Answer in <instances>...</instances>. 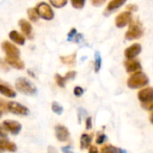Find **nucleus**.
Wrapping results in <instances>:
<instances>
[{"label":"nucleus","mask_w":153,"mask_h":153,"mask_svg":"<svg viewBox=\"0 0 153 153\" xmlns=\"http://www.w3.org/2000/svg\"><path fill=\"white\" fill-rule=\"evenodd\" d=\"M149 82V79L148 76L144 72L140 70L131 75V76L127 80V86L131 89H138L146 87Z\"/></svg>","instance_id":"f257e3e1"},{"label":"nucleus","mask_w":153,"mask_h":153,"mask_svg":"<svg viewBox=\"0 0 153 153\" xmlns=\"http://www.w3.org/2000/svg\"><path fill=\"white\" fill-rule=\"evenodd\" d=\"M16 88L20 93L27 95V96H33L37 93L36 87L25 78H19L16 79Z\"/></svg>","instance_id":"f03ea898"},{"label":"nucleus","mask_w":153,"mask_h":153,"mask_svg":"<svg viewBox=\"0 0 153 153\" xmlns=\"http://www.w3.org/2000/svg\"><path fill=\"white\" fill-rule=\"evenodd\" d=\"M142 35H143V29L140 24L131 21L127 32L125 33V39L128 41H132L140 38Z\"/></svg>","instance_id":"7ed1b4c3"},{"label":"nucleus","mask_w":153,"mask_h":153,"mask_svg":"<svg viewBox=\"0 0 153 153\" xmlns=\"http://www.w3.org/2000/svg\"><path fill=\"white\" fill-rule=\"evenodd\" d=\"M36 10L39 15V16L46 21H51L54 18V12L51 8V7L45 3V2H41L36 6Z\"/></svg>","instance_id":"20e7f679"},{"label":"nucleus","mask_w":153,"mask_h":153,"mask_svg":"<svg viewBox=\"0 0 153 153\" xmlns=\"http://www.w3.org/2000/svg\"><path fill=\"white\" fill-rule=\"evenodd\" d=\"M7 111H9L10 113H12L14 114L23 115V116L28 115L29 113H30L29 109L26 106L23 105L20 103L15 102V101L8 102V104H7Z\"/></svg>","instance_id":"39448f33"},{"label":"nucleus","mask_w":153,"mask_h":153,"mask_svg":"<svg viewBox=\"0 0 153 153\" xmlns=\"http://www.w3.org/2000/svg\"><path fill=\"white\" fill-rule=\"evenodd\" d=\"M1 48L3 50V51L6 53V57H20V51L19 49L13 44L12 42H8V41H5L2 42L1 44Z\"/></svg>","instance_id":"423d86ee"},{"label":"nucleus","mask_w":153,"mask_h":153,"mask_svg":"<svg viewBox=\"0 0 153 153\" xmlns=\"http://www.w3.org/2000/svg\"><path fill=\"white\" fill-rule=\"evenodd\" d=\"M131 23V12L128 10L119 14L115 17V25L118 28H123L126 25H130Z\"/></svg>","instance_id":"0eeeda50"},{"label":"nucleus","mask_w":153,"mask_h":153,"mask_svg":"<svg viewBox=\"0 0 153 153\" xmlns=\"http://www.w3.org/2000/svg\"><path fill=\"white\" fill-rule=\"evenodd\" d=\"M138 99L140 100V104L153 102V88L148 87L140 90L138 93Z\"/></svg>","instance_id":"6e6552de"},{"label":"nucleus","mask_w":153,"mask_h":153,"mask_svg":"<svg viewBox=\"0 0 153 153\" xmlns=\"http://www.w3.org/2000/svg\"><path fill=\"white\" fill-rule=\"evenodd\" d=\"M2 125L5 130H7V131L11 132L14 135H17L22 130V124L13 120H6L3 122Z\"/></svg>","instance_id":"1a4fd4ad"},{"label":"nucleus","mask_w":153,"mask_h":153,"mask_svg":"<svg viewBox=\"0 0 153 153\" xmlns=\"http://www.w3.org/2000/svg\"><path fill=\"white\" fill-rule=\"evenodd\" d=\"M141 52V45L140 43H133L124 51V56L126 59H136V57Z\"/></svg>","instance_id":"9d476101"},{"label":"nucleus","mask_w":153,"mask_h":153,"mask_svg":"<svg viewBox=\"0 0 153 153\" xmlns=\"http://www.w3.org/2000/svg\"><path fill=\"white\" fill-rule=\"evenodd\" d=\"M124 67H125L126 71L129 74H133L137 71L141 70V68H142L140 60H138L137 59H126L124 61Z\"/></svg>","instance_id":"9b49d317"},{"label":"nucleus","mask_w":153,"mask_h":153,"mask_svg":"<svg viewBox=\"0 0 153 153\" xmlns=\"http://www.w3.org/2000/svg\"><path fill=\"white\" fill-rule=\"evenodd\" d=\"M55 135H56V138L59 141L65 142L69 139L70 133L67 127H65L64 125L58 124L55 126Z\"/></svg>","instance_id":"f8f14e48"},{"label":"nucleus","mask_w":153,"mask_h":153,"mask_svg":"<svg viewBox=\"0 0 153 153\" xmlns=\"http://www.w3.org/2000/svg\"><path fill=\"white\" fill-rule=\"evenodd\" d=\"M18 25L21 28L22 33H24V35L28 38V39H33V26L32 25L25 19H21L18 22Z\"/></svg>","instance_id":"ddd939ff"},{"label":"nucleus","mask_w":153,"mask_h":153,"mask_svg":"<svg viewBox=\"0 0 153 153\" xmlns=\"http://www.w3.org/2000/svg\"><path fill=\"white\" fill-rule=\"evenodd\" d=\"M127 0H111L109 2V4L107 5L105 11V15H108L111 14L113 12H114L115 10L119 9L120 7H122Z\"/></svg>","instance_id":"4468645a"},{"label":"nucleus","mask_w":153,"mask_h":153,"mask_svg":"<svg viewBox=\"0 0 153 153\" xmlns=\"http://www.w3.org/2000/svg\"><path fill=\"white\" fill-rule=\"evenodd\" d=\"M0 94L9 98H14L16 97V92L8 84L3 82L2 80H0Z\"/></svg>","instance_id":"2eb2a0df"},{"label":"nucleus","mask_w":153,"mask_h":153,"mask_svg":"<svg viewBox=\"0 0 153 153\" xmlns=\"http://www.w3.org/2000/svg\"><path fill=\"white\" fill-rule=\"evenodd\" d=\"M6 61L9 64V66L16 68V69H24L25 68V62L20 59V57H6Z\"/></svg>","instance_id":"dca6fc26"},{"label":"nucleus","mask_w":153,"mask_h":153,"mask_svg":"<svg viewBox=\"0 0 153 153\" xmlns=\"http://www.w3.org/2000/svg\"><path fill=\"white\" fill-rule=\"evenodd\" d=\"M17 149V146L8 140L0 139V150H6L9 152H16Z\"/></svg>","instance_id":"f3484780"},{"label":"nucleus","mask_w":153,"mask_h":153,"mask_svg":"<svg viewBox=\"0 0 153 153\" xmlns=\"http://www.w3.org/2000/svg\"><path fill=\"white\" fill-rule=\"evenodd\" d=\"M9 38L12 42L18 45H24L25 42V36L21 34L16 30H13L9 33Z\"/></svg>","instance_id":"a211bd4d"},{"label":"nucleus","mask_w":153,"mask_h":153,"mask_svg":"<svg viewBox=\"0 0 153 153\" xmlns=\"http://www.w3.org/2000/svg\"><path fill=\"white\" fill-rule=\"evenodd\" d=\"M76 53L74 52L72 54H69L68 56H61L60 57V61L63 64L68 65V66H74L76 64Z\"/></svg>","instance_id":"6ab92c4d"},{"label":"nucleus","mask_w":153,"mask_h":153,"mask_svg":"<svg viewBox=\"0 0 153 153\" xmlns=\"http://www.w3.org/2000/svg\"><path fill=\"white\" fill-rule=\"evenodd\" d=\"M92 141V136L87 133H83L81 135V139H80V147L81 149H87L90 146V143Z\"/></svg>","instance_id":"aec40b11"},{"label":"nucleus","mask_w":153,"mask_h":153,"mask_svg":"<svg viewBox=\"0 0 153 153\" xmlns=\"http://www.w3.org/2000/svg\"><path fill=\"white\" fill-rule=\"evenodd\" d=\"M27 15H28V18L30 19V21H32L33 23L34 22H37L38 19L40 18V16H39L38 13H37L36 8H33V7L29 8L27 10Z\"/></svg>","instance_id":"412c9836"},{"label":"nucleus","mask_w":153,"mask_h":153,"mask_svg":"<svg viewBox=\"0 0 153 153\" xmlns=\"http://www.w3.org/2000/svg\"><path fill=\"white\" fill-rule=\"evenodd\" d=\"M102 66V58L99 51L95 52V72L98 73Z\"/></svg>","instance_id":"4be33fe9"},{"label":"nucleus","mask_w":153,"mask_h":153,"mask_svg":"<svg viewBox=\"0 0 153 153\" xmlns=\"http://www.w3.org/2000/svg\"><path fill=\"white\" fill-rule=\"evenodd\" d=\"M49 1L55 8H62L68 4V0H49Z\"/></svg>","instance_id":"5701e85b"},{"label":"nucleus","mask_w":153,"mask_h":153,"mask_svg":"<svg viewBox=\"0 0 153 153\" xmlns=\"http://www.w3.org/2000/svg\"><path fill=\"white\" fill-rule=\"evenodd\" d=\"M87 0H70L71 6L75 9H82L85 7Z\"/></svg>","instance_id":"b1692460"},{"label":"nucleus","mask_w":153,"mask_h":153,"mask_svg":"<svg viewBox=\"0 0 153 153\" xmlns=\"http://www.w3.org/2000/svg\"><path fill=\"white\" fill-rule=\"evenodd\" d=\"M101 153H119V148L112 145H105L101 149Z\"/></svg>","instance_id":"393cba45"},{"label":"nucleus","mask_w":153,"mask_h":153,"mask_svg":"<svg viewBox=\"0 0 153 153\" xmlns=\"http://www.w3.org/2000/svg\"><path fill=\"white\" fill-rule=\"evenodd\" d=\"M55 81L57 83V85L59 87V88H65V85H66V82H67V79L65 76H62L61 75L59 74H56L55 75Z\"/></svg>","instance_id":"a878e982"},{"label":"nucleus","mask_w":153,"mask_h":153,"mask_svg":"<svg viewBox=\"0 0 153 153\" xmlns=\"http://www.w3.org/2000/svg\"><path fill=\"white\" fill-rule=\"evenodd\" d=\"M51 110L56 114H61L63 113V107L57 102H53L51 104Z\"/></svg>","instance_id":"bb28decb"},{"label":"nucleus","mask_w":153,"mask_h":153,"mask_svg":"<svg viewBox=\"0 0 153 153\" xmlns=\"http://www.w3.org/2000/svg\"><path fill=\"white\" fill-rule=\"evenodd\" d=\"M76 34H78V33H76V28H72L69 33H68V38H67V41L68 42H74Z\"/></svg>","instance_id":"cd10ccee"},{"label":"nucleus","mask_w":153,"mask_h":153,"mask_svg":"<svg viewBox=\"0 0 153 153\" xmlns=\"http://www.w3.org/2000/svg\"><path fill=\"white\" fill-rule=\"evenodd\" d=\"M0 68L6 72L9 71V64L6 61V59H0Z\"/></svg>","instance_id":"c85d7f7f"},{"label":"nucleus","mask_w":153,"mask_h":153,"mask_svg":"<svg viewBox=\"0 0 153 153\" xmlns=\"http://www.w3.org/2000/svg\"><path fill=\"white\" fill-rule=\"evenodd\" d=\"M83 94H84V89L81 87H79V86L75 87V88H74V95L76 97H80Z\"/></svg>","instance_id":"c756f323"},{"label":"nucleus","mask_w":153,"mask_h":153,"mask_svg":"<svg viewBox=\"0 0 153 153\" xmlns=\"http://www.w3.org/2000/svg\"><path fill=\"white\" fill-rule=\"evenodd\" d=\"M105 139H106L105 134H104L103 132H99L97 134V144H102L105 141Z\"/></svg>","instance_id":"7c9ffc66"},{"label":"nucleus","mask_w":153,"mask_h":153,"mask_svg":"<svg viewBox=\"0 0 153 153\" xmlns=\"http://www.w3.org/2000/svg\"><path fill=\"white\" fill-rule=\"evenodd\" d=\"M76 71H68V73H66V75L64 76H65L67 81H68L69 79H73L75 76H76Z\"/></svg>","instance_id":"2f4dec72"},{"label":"nucleus","mask_w":153,"mask_h":153,"mask_svg":"<svg viewBox=\"0 0 153 153\" xmlns=\"http://www.w3.org/2000/svg\"><path fill=\"white\" fill-rule=\"evenodd\" d=\"M141 107L144 108L145 110H148V111H153V102L141 104Z\"/></svg>","instance_id":"473e14b6"},{"label":"nucleus","mask_w":153,"mask_h":153,"mask_svg":"<svg viewBox=\"0 0 153 153\" xmlns=\"http://www.w3.org/2000/svg\"><path fill=\"white\" fill-rule=\"evenodd\" d=\"M87 115V111L84 108H79V123H81L82 117Z\"/></svg>","instance_id":"72a5a7b5"},{"label":"nucleus","mask_w":153,"mask_h":153,"mask_svg":"<svg viewBox=\"0 0 153 153\" xmlns=\"http://www.w3.org/2000/svg\"><path fill=\"white\" fill-rule=\"evenodd\" d=\"M7 104H8V102L5 101L2 98H0V109L7 111Z\"/></svg>","instance_id":"f704fd0d"},{"label":"nucleus","mask_w":153,"mask_h":153,"mask_svg":"<svg viewBox=\"0 0 153 153\" xmlns=\"http://www.w3.org/2000/svg\"><path fill=\"white\" fill-rule=\"evenodd\" d=\"M92 126H93L92 118L91 117H87V119H86V129L90 130V129H92Z\"/></svg>","instance_id":"c9c22d12"},{"label":"nucleus","mask_w":153,"mask_h":153,"mask_svg":"<svg viewBox=\"0 0 153 153\" xmlns=\"http://www.w3.org/2000/svg\"><path fill=\"white\" fill-rule=\"evenodd\" d=\"M105 2V0H91V3L95 7H100Z\"/></svg>","instance_id":"e433bc0d"},{"label":"nucleus","mask_w":153,"mask_h":153,"mask_svg":"<svg viewBox=\"0 0 153 153\" xmlns=\"http://www.w3.org/2000/svg\"><path fill=\"white\" fill-rule=\"evenodd\" d=\"M126 10H128V11H130V12H135V11H137L138 10V7L137 6H135V5H128L127 7H126Z\"/></svg>","instance_id":"4c0bfd02"},{"label":"nucleus","mask_w":153,"mask_h":153,"mask_svg":"<svg viewBox=\"0 0 153 153\" xmlns=\"http://www.w3.org/2000/svg\"><path fill=\"white\" fill-rule=\"evenodd\" d=\"M61 150L63 153H74L72 150H71V148L70 146H66V147H62L61 148Z\"/></svg>","instance_id":"58836bf2"},{"label":"nucleus","mask_w":153,"mask_h":153,"mask_svg":"<svg viewBox=\"0 0 153 153\" xmlns=\"http://www.w3.org/2000/svg\"><path fill=\"white\" fill-rule=\"evenodd\" d=\"M88 153H98V149L96 146H90L88 149Z\"/></svg>","instance_id":"ea45409f"},{"label":"nucleus","mask_w":153,"mask_h":153,"mask_svg":"<svg viewBox=\"0 0 153 153\" xmlns=\"http://www.w3.org/2000/svg\"><path fill=\"white\" fill-rule=\"evenodd\" d=\"M0 137H1V138H6L7 137V132L5 131L4 127H1V126H0Z\"/></svg>","instance_id":"a19ab883"},{"label":"nucleus","mask_w":153,"mask_h":153,"mask_svg":"<svg viewBox=\"0 0 153 153\" xmlns=\"http://www.w3.org/2000/svg\"><path fill=\"white\" fill-rule=\"evenodd\" d=\"M119 153H127V151L125 149H123L119 148Z\"/></svg>","instance_id":"79ce46f5"},{"label":"nucleus","mask_w":153,"mask_h":153,"mask_svg":"<svg viewBox=\"0 0 153 153\" xmlns=\"http://www.w3.org/2000/svg\"><path fill=\"white\" fill-rule=\"evenodd\" d=\"M149 120H150V123L153 124V112H152V114H151L150 116H149Z\"/></svg>","instance_id":"37998d69"},{"label":"nucleus","mask_w":153,"mask_h":153,"mask_svg":"<svg viewBox=\"0 0 153 153\" xmlns=\"http://www.w3.org/2000/svg\"><path fill=\"white\" fill-rule=\"evenodd\" d=\"M28 73H29V75H31V76H33V78H34V76H35V75L33 74V71H31V70H28Z\"/></svg>","instance_id":"c03bdc74"},{"label":"nucleus","mask_w":153,"mask_h":153,"mask_svg":"<svg viewBox=\"0 0 153 153\" xmlns=\"http://www.w3.org/2000/svg\"><path fill=\"white\" fill-rule=\"evenodd\" d=\"M2 115H3V112H2L1 110H0V118L2 117Z\"/></svg>","instance_id":"a18cd8bd"}]
</instances>
